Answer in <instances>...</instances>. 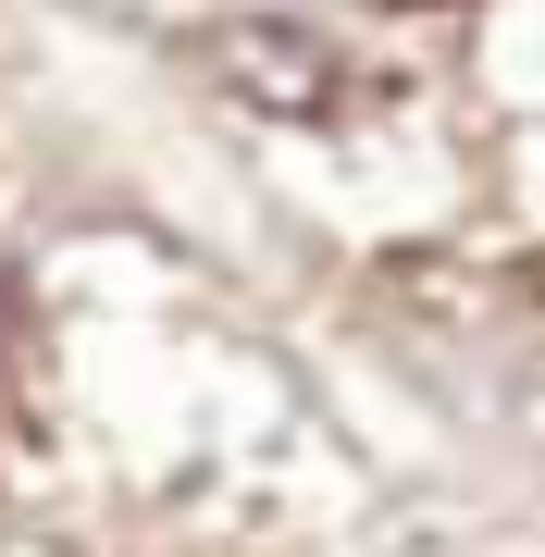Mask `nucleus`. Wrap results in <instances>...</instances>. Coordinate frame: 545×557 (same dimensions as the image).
<instances>
[{
	"label": "nucleus",
	"instance_id": "f257e3e1",
	"mask_svg": "<svg viewBox=\"0 0 545 557\" xmlns=\"http://www.w3.org/2000/svg\"><path fill=\"white\" fill-rule=\"evenodd\" d=\"M211 62H223V87H236L248 112H285V124H323L347 87H335V62H323V38H310V25H223L211 38Z\"/></svg>",
	"mask_w": 545,
	"mask_h": 557
},
{
	"label": "nucleus",
	"instance_id": "f03ea898",
	"mask_svg": "<svg viewBox=\"0 0 545 557\" xmlns=\"http://www.w3.org/2000/svg\"><path fill=\"white\" fill-rule=\"evenodd\" d=\"M372 13H459V0H372Z\"/></svg>",
	"mask_w": 545,
	"mask_h": 557
}]
</instances>
